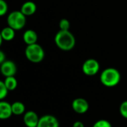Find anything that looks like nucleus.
I'll list each match as a JSON object with an SVG mask.
<instances>
[{
    "instance_id": "11",
    "label": "nucleus",
    "mask_w": 127,
    "mask_h": 127,
    "mask_svg": "<svg viewBox=\"0 0 127 127\" xmlns=\"http://www.w3.org/2000/svg\"><path fill=\"white\" fill-rule=\"evenodd\" d=\"M36 9H37V7H36V3L31 1H28L22 4L20 10L25 16H29L33 15L36 13Z\"/></svg>"
},
{
    "instance_id": "9",
    "label": "nucleus",
    "mask_w": 127,
    "mask_h": 127,
    "mask_svg": "<svg viewBox=\"0 0 127 127\" xmlns=\"http://www.w3.org/2000/svg\"><path fill=\"white\" fill-rule=\"evenodd\" d=\"M39 118L33 111H28L24 114L23 121L27 127H37Z\"/></svg>"
},
{
    "instance_id": "17",
    "label": "nucleus",
    "mask_w": 127,
    "mask_h": 127,
    "mask_svg": "<svg viewBox=\"0 0 127 127\" xmlns=\"http://www.w3.org/2000/svg\"><path fill=\"white\" fill-rule=\"evenodd\" d=\"M71 27L70 22L67 19H62L59 22V28L60 30L62 31H69Z\"/></svg>"
},
{
    "instance_id": "8",
    "label": "nucleus",
    "mask_w": 127,
    "mask_h": 127,
    "mask_svg": "<svg viewBox=\"0 0 127 127\" xmlns=\"http://www.w3.org/2000/svg\"><path fill=\"white\" fill-rule=\"evenodd\" d=\"M37 127H60V123L55 116L45 115L39 118Z\"/></svg>"
},
{
    "instance_id": "15",
    "label": "nucleus",
    "mask_w": 127,
    "mask_h": 127,
    "mask_svg": "<svg viewBox=\"0 0 127 127\" xmlns=\"http://www.w3.org/2000/svg\"><path fill=\"white\" fill-rule=\"evenodd\" d=\"M4 83L6 87L7 88V89L9 91L15 90L16 89V87H17V85H18L17 80H16V79L15 78L14 76L5 77L4 80Z\"/></svg>"
},
{
    "instance_id": "7",
    "label": "nucleus",
    "mask_w": 127,
    "mask_h": 127,
    "mask_svg": "<svg viewBox=\"0 0 127 127\" xmlns=\"http://www.w3.org/2000/svg\"><path fill=\"white\" fill-rule=\"evenodd\" d=\"M73 110L77 114H84L88 112L89 109V104L88 101L84 98H76L73 100L71 104Z\"/></svg>"
},
{
    "instance_id": "13",
    "label": "nucleus",
    "mask_w": 127,
    "mask_h": 127,
    "mask_svg": "<svg viewBox=\"0 0 127 127\" xmlns=\"http://www.w3.org/2000/svg\"><path fill=\"white\" fill-rule=\"evenodd\" d=\"M15 30L13 29L12 28L9 27V26H7L5 28H4L1 31V33H0V45H1L2 43V41H7V42H9V41H11L14 39L15 37Z\"/></svg>"
},
{
    "instance_id": "18",
    "label": "nucleus",
    "mask_w": 127,
    "mask_h": 127,
    "mask_svg": "<svg viewBox=\"0 0 127 127\" xmlns=\"http://www.w3.org/2000/svg\"><path fill=\"white\" fill-rule=\"evenodd\" d=\"M8 10L7 3L4 0H0V16H4Z\"/></svg>"
},
{
    "instance_id": "2",
    "label": "nucleus",
    "mask_w": 127,
    "mask_h": 127,
    "mask_svg": "<svg viewBox=\"0 0 127 127\" xmlns=\"http://www.w3.org/2000/svg\"><path fill=\"white\" fill-rule=\"evenodd\" d=\"M121 73L115 68H107L104 69L100 76L101 83L109 88L116 86L121 81Z\"/></svg>"
},
{
    "instance_id": "3",
    "label": "nucleus",
    "mask_w": 127,
    "mask_h": 127,
    "mask_svg": "<svg viewBox=\"0 0 127 127\" xmlns=\"http://www.w3.org/2000/svg\"><path fill=\"white\" fill-rule=\"evenodd\" d=\"M25 55L27 60L33 63H41L45 58V51L38 43L28 45L25 48Z\"/></svg>"
},
{
    "instance_id": "21",
    "label": "nucleus",
    "mask_w": 127,
    "mask_h": 127,
    "mask_svg": "<svg viewBox=\"0 0 127 127\" xmlns=\"http://www.w3.org/2000/svg\"><path fill=\"white\" fill-rule=\"evenodd\" d=\"M5 60H6V56H5L4 53L2 51H0V63H4Z\"/></svg>"
},
{
    "instance_id": "5",
    "label": "nucleus",
    "mask_w": 127,
    "mask_h": 127,
    "mask_svg": "<svg viewBox=\"0 0 127 127\" xmlns=\"http://www.w3.org/2000/svg\"><path fill=\"white\" fill-rule=\"evenodd\" d=\"M82 71L86 76H95L100 71V63L95 59H88L83 63L82 65Z\"/></svg>"
},
{
    "instance_id": "1",
    "label": "nucleus",
    "mask_w": 127,
    "mask_h": 127,
    "mask_svg": "<svg viewBox=\"0 0 127 127\" xmlns=\"http://www.w3.org/2000/svg\"><path fill=\"white\" fill-rule=\"evenodd\" d=\"M54 42L59 49L68 51L74 48L76 39L74 34L70 31L60 30L54 36Z\"/></svg>"
},
{
    "instance_id": "12",
    "label": "nucleus",
    "mask_w": 127,
    "mask_h": 127,
    "mask_svg": "<svg viewBox=\"0 0 127 127\" xmlns=\"http://www.w3.org/2000/svg\"><path fill=\"white\" fill-rule=\"evenodd\" d=\"M22 39L27 45H32V44L37 43L38 35L35 31H33L32 29H28L24 32L23 36H22Z\"/></svg>"
},
{
    "instance_id": "23",
    "label": "nucleus",
    "mask_w": 127,
    "mask_h": 127,
    "mask_svg": "<svg viewBox=\"0 0 127 127\" xmlns=\"http://www.w3.org/2000/svg\"></svg>"
},
{
    "instance_id": "16",
    "label": "nucleus",
    "mask_w": 127,
    "mask_h": 127,
    "mask_svg": "<svg viewBox=\"0 0 127 127\" xmlns=\"http://www.w3.org/2000/svg\"><path fill=\"white\" fill-rule=\"evenodd\" d=\"M8 92L9 90L6 87L4 81H1L0 82V100H3L7 96Z\"/></svg>"
},
{
    "instance_id": "19",
    "label": "nucleus",
    "mask_w": 127,
    "mask_h": 127,
    "mask_svg": "<svg viewBox=\"0 0 127 127\" xmlns=\"http://www.w3.org/2000/svg\"><path fill=\"white\" fill-rule=\"evenodd\" d=\"M92 127H112L109 121L106 120H100L95 122Z\"/></svg>"
},
{
    "instance_id": "4",
    "label": "nucleus",
    "mask_w": 127,
    "mask_h": 127,
    "mask_svg": "<svg viewBox=\"0 0 127 127\" xmlns=\"http://www.w3.org/2000/svg\"><path fill=\"white\" fill-rule=\"evenodd\" d=\"M7 26L15 31H20L25 26L26 16H25L21 10L12 11L7 17Z\"/></svg>"
},
{
    "instance_id": "20",
    "label": "nucleus",
    "mask_w": 127,
    "mask_h": 127,
    "mask_svg": "<svg viewBox=\"0 0 127 127\" xmlns=\"http://www.w3.org/2000/svg\"><path fill=\"white\" fill-rule=\"evenodd\" d=\"M120 113L121 116L127 119V100L124 101L120 106Z\"/></svg>"
},
{
    "instance_id": "14",
    "label": "nucleus",
    "mask_w": 127,
    "mask_h": 127,
    "mask_svg": "<svg viewBox=\"0 0 127 127\" xmlns=\"http://www.w3.org/2000/svg\"><path fill=\"white\" fill-rule=\"evenodd\" d=\"M12 111L13 114L15 115H21L25 113V106L23 103L19 101H16L12 104Z\"/></svg>"
},
{
    "instance_id": "6",
    "label": "nucleus",
    "mask_w": 127,
    "mask_h": 127,
    "mask_svg": "<svg viewBox=\"0 0 127 127\" xmlns=\"http://www.w3.org/2000/svg\"><path fill=\"white\" fill-rule=\"evenodd\" d=\"M0 70L1 74L5 77H7L14 76L17 71V68L14 62L6 60L4 63H1Z\"/></svg>"
},
{
    "instance_id": "10",
    "label": "nucleus",
    "mask_w": 127,
    "mask_h": 127,
    "mask_svg": "<svg viewBox=\"0 0 127 127\" xmlns=\"http://www.w3.org/2000/svg\"><path fill=\"white\" fill-rule=\"evenodd\" d=\"M12 105L7 101L1 100L0 102V119L6 120L12 116Z\"/></svg>"
},
{
    "instance_id": "22",
    "label": "nucleus",
    "mask_w": 127,
    "mask_h": 127,
    "mask_svg": "<svg viewBox=\"0 0 127 127\" xmlns=\"http://www.w3.org/2000/svg\"><path fill=\"white\" fill-rule=\"evenodd\" d=\"M73 127H85V126H84V124H83V122H81L80 121H76V122L74 123Z\"/></svg>"
}]
</instances>
